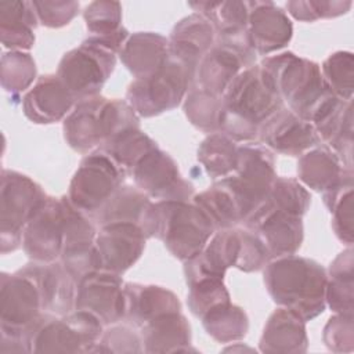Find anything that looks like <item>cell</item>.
I'll list each match as a JSON object with an SVG mask.
<instances>
[{"instance_id":"obj_3","label":"cell","mask_w":354,"mask_h":354,"mask_svg":"<svg viewBox=\"0 0 354 354\" xmlns=\"http://www.w3.org/2000/svg\"><path fill=\"white\" fill-rule=\"evenodd\" d=\"M259 65L283 104L310 123L322 102L333 94L322 77L321 66L292 51L268 55Z\"/></svg>"},{"instance_id":"obj_43","label":"cell","mask_w":354,"mask_h":354,"mask_svg":"<svg viewBox=\"0 0 354 354\" xmlns=\"http://www.w3.org/2000/svg\"><path fill=\"white\" fill-rule=\"evenodd\" d=\"M321 73L335 95L346 101L353 100L354 55L351 51H336L330 54L322 62Z\"/></svg>"},{"instance_id":"obj_28","label":"cell","mask_w":354,"mask_h":354,"mask_svg":"<svg viewBox=\"0 0 354 354\" xmlns=\"http://www.w3.org/2000/svg\"><path fill=\"white\" fill-rule=\"evenodd\" d=\"M153 202L137 187L123 184L118 191L90 217L98 227L112 223H133L142 228L148 238Z\"/></svg>"},{"instance_id":"obj_25","label":"cell","mask_w":354,"mask_h":354,"mask_svg":"<svg viewBox=\"0 0 354 354\" xmlns=\"http://www.w3.org/2000/svg\"><path fill=\"white\" fill-rule=\"evenodd\" d=\"M217 40L212 22L199 12H192L180 19L169 36V54L191 69L214 46Z\"/></svg>"},{"instance_id":"obj_30","label":"cell","mask_w":354,"mask_h":354,"mask_svg":"<svg viewBox=\"0 0 354 354\" xmlns=\"http://www.w3.org/2000/svg\"><path fill=\"white\" fill-rule=\"evenodd\" d=\"M354 174L328 145H315L300 155L297 160V177L308 188L324 194L346 177Z\"/></svg>"},{"instance_id":"obj_14","label":"cell","mask_w":354,"mask_h":354,"mask_svg":"<svg viewBox=\"0 0 354 354\" xmlns=\"http://www.w3.org/2000/svg\"><path fill=\"white\" fill-rule=\"evenodd\" d=\"M124 282L122 275L94 270L77 281L75 310L95 315L104 326L124 318Z\"/></svg>"},{"instance_id":"obj_9","label":"cell","mask_w":354,"mask_h":354,"mask_svg":"<svg viewBox=\"0 0 354 354\" xmlns=\"http://www.w3.org/2000/svg\"><path fill=\"white\" fill-rule=\"evenodd\" d=\"M116 65V53L88 36L80 46L65 53L57 76L76 102L100 95Z\"/></svg>"},{"instance_id":"obj_6","label":"cell","mask_w":354,"mask_h":354,"mask_svg":"<svg viewBox=\"0 0 354 354\" xmlns=\"http://www.w3.org/2000/svg\"><path fill=\"white\" fill-rule=\"evenodd\" d=\"M35 281L15 271L0 277V353H32L30 332L43 314Z\"/></svg>"},{"instance_id":"obj_39","label":"cell","mask_w":354,"mask_h":354,"mask_svg":"<svg viewBox=\"0 0 354 354\" xmlns=\"http://www.w3.org/2000/svg\"><path fill=\"white\" fill-rule=\"evenodd\" d=\"M354 174L346 177L332 189L322 194V201L332 214V228L337 239L347 246L353 245L354 227H353V188Z\"/></svg>"},{"instance_id":"obj_18","label":"cell","mask_w":354,"mask_h":354,"mask_svg":"<svg viewBox=\"0 0 354 354\" xmlns=\"http://www.w3.org/2000/svg\"><path fill=\"white\" fill-rule=\"evenodd\" d=\"M256 57L257 54L249 47L216 40L196 65L192 86L221 97L241 71L256 64Z\"/></svg>"},{"instance_id":"obj_21","label":"cell","mask_w":354,"mask_h":354,"mask_svg":"<svg viewBox=\"0 0 354 354\" xmlns=\"http://www.w3.org/2000/svg\"><path fill=\"white\" fill-rule=\"evenodd\" d=\"M321 141L353 169V101L330 94L311 119Z\"/></svg>"},{"instance_id":"obj_10","label":"cell","mask_w":354,"mask_h":354,"mask_svg":"<svg viewBox=\"0 0 354 354\" xmlns=\"http://www.w3.org/2000/svg\"><path fill=\"white\" fill-rule=\"evenodd\" d=\"M48 195L26 174L3 169L0 188L1 254L22 246L24 228Z\"/></svg>"},{"instance_id":"obj_29","label":"cell","mask_w":354,"mask_h":354,"mask_svg":"<svg viewBox=\"0 0 354 354\" xmlns=\"http://www.w3.org/2000/svg\"><path fill=\"white\" fill-rule=\"evenodd\" d=\"M188 6L212 22L218 41L250 46L248 37L250 1H189Z\"/></svg>"},{"instance_id":"obj_27","label":"cell","mask_w":354,"mask_h":354,"mask_svg":"<svg viewBox=\"0 0 354 354\" xmlns=\"http://www.w3.org/2000/svg\"><path fill=\"white\" fill-rule=\"evenodd\" d=\"M232 174L259 205L277 178L274 152L259 141L238 145V163Z\"/></svg>"},{"instance_id":"obj_22","label":"cell","mask_w":354,"mask_h":354,"mask_svg":"<svg viewBox=\"0 0 354 354\" xmlns=\"http://www.w3.org/2000/svg\"><path fill=\"white\" fill-rule=\"evenodd\" d=\"M19 271L35 281L44 313L66 315L75 310L77 281L59 260L51 263L30 261Z\"/></svg>"},{"instance_id":"obj_33","label":"cell","mask_w":354,"mask_h":354,"mask_svg":"<svg viewBox=\"0 0 354 354\" xmlns=\"http://www.w3.org/2000/svg\"><path fill=\"white\" fill-rule=\"evenodd\" d=\"M140 330L144 353L189 351L191 325L181 311L160 315Z\"/></svg>"},{"instance_id":"obj_46","label":"cell","mask_w":354,"mask_h":354,"mask_svg":"<svg viewBox=\"0 0 354 354\" xmlns=\"http://www.w3.org/2000/svg\"><path fill=\"white\" fill-rule=\"evenodd\" d=\"M286 14L297 21L314 22L325 18H336L347 14L353 1L350 0H290L285 4Z\"/></svg>"},{"instance_id":"obj_34","label":"cell","mask_w":354,"mask_h":354,"mask_svg":"<svg viewBox=\"0 0 354 354\" xmlns=\"http://www.w3.org/2000/svg\"><path fill=\"white\" fill-rule=\"evenodd\" d=\"M39 19L32 1H0V37L10 51H28L35 44V29Z\"/></svg>"},{"instance_id":"obj_32","label":"cell","mask_w":354,"mask_h":354,"mask_svg":"<svg viewBox=\"0 0 354 354\" xmlns=\"http://www.w3.org/2000/svg\"><path fill=\"white\" fill-rule=\"evenodd\" d=\"M126 69L136 77H147L169 59V39L156 32H136L119 51Z\"/></svg>"},{"instance_id":"obj_42","label":"cell","mask_w":354,"mask_h":354,"mask_svg":"<svg viewBox=\"0 0 354 354\" xmlns=\"http://www.w3.org/2000/svg\"><path fill=\"white\" fill-rule=\"evenodd\" d=\"M1 87L17 95L30 87L36 79V64L28 51H8L1 57Z\"/></svg>"},{"instance_id":"obj_13","label":"cell","mask_w":354,"mask_h":354,"mask_svg":"<svg viewBox=\"0 0 354 354\" xmlns=\"http://www.w3.org/2000/svg\"><path fill=\"white\" fill-rule=\"evenodd\" d=\"M192 202L207 214L217 231L243 224L257 207L235 174L216 180L207 189L195 194Z\"/></svg>"},{"instance_id":"obj_23","label":"cell","mask_w":354,"mask_h":354,"mask_svg":"<svg viewBox=\"0 0 354 354\" xmlns=\"http://www.w3.org/2000/svg\"><path fill=\"white\" fill-rule=\"evenodd\" d=\"M292 36L293 25L286 11L272 1H250L248 37L256 54L270 55L279 51Z\"/></svg>"},{"instance_id":"obj_15","label":"cell","mask_w":354,"mask_h":354,"mask_svg":"<svg viewBox=\"0 0 354 354\" xmlns=\"http://www.w3.org/2000/svg\"><path fill=\"white\" fill-rule=\"evenodd\" d=\"M64 241V202L47 196L24 228L22 249L37 263L59 260Z\"/></svg>"},{"instance_id":"obj_47","label":"cell","mask_w":354,"mask_h":354,"mask_svg":"<svg viewBox=\"0 0 354 354\" xmlns=\"http://www.w3.org/2000/svg\"><path fill=\"white\" fill-rule=\"evenodd\" d=\"M93 353H144V346L131 325L113 324L102 332Z\"/></svg>"},{"instance_id":"obj_41","label":"cell","mask_w":354,"mask_h":354,"mask_svg":"<svg viewBox=\"0 0 354 354\" xmlns=\"http://www.w3.org/2000/svg\"><path fill=\"white\" fill-rule=\"evenodd\" d=\"M260 203L303 217L311 205V194L296 178L277 176L270 191Z\"/></svg>"},{"instance_id":"obj_26","label":"cell","mask_w":354,"mask_h":354,"mask_svg":"<svg viewBox=\"0 0 354 354\" xmlns=\"http://www.w3.org/2000/svg\"><path fill=\"white\" fill-rule=\"evenodd\" d=\"M123 289L126 301L123 319L138 329L160 315L181 311L177 295L165 286L126 282Z\"/></svg>"},{"instance_id":"obj_44","label":"cell","mask_w":354,"mask_h":354,"mask_svg":"<svg viewBox=\"0 0 354 354\" xmlns=\"http://www.w3.org/2000/svg\"><path fill=\"white\" fill-rule=\"evenodd\" d=\"M231 301V296L224 285V279L202 278L188 283L187 304L189 311L201 318L210 308Z\"/></svg>"},{"instance_id":"obj_37","label":"cell","mask_w":354,"mask_h":354,"mask_svg":"<svg viewBox=\"0 0 354 354\" xmlns=\"http://www.w3.org/2000/svg\"><path fill=\"white\" fill-rule=\"evenodd\" d=\"M198 162L207 176L218 180L232 174L238 163V145L231 137L221 131L210 133L201 142L196 152Z\"/></svg>"},{"instance_id":"obj_48","label":"cell","mask_w":354,"mask_h":354,"mask_svg":"<svg viewBox=\"0 0 354 354\" xmlns=\"http://www.w3.org/2000/svg\"><path fill=\"white\" fill-rule=\"evenodd\" d=\"M353 313H335L324 328L325 346L335 353H351L354 348Z\"/></svg>"},{"instance_id":"obj_4","label":"cell","mask_w":354,"mask_h":354,"mask_svg":"<svg viewBox=\"0 0 354 354\" xmlns=\"http://www.w3.org/2000/svg\"><path fill=\"white\" fill-rule=\"evenodd\" d=\"M140 127V118L126 100L95 95L76 102L64 119V138L79 153H90L116 133Z\"/></svg>"},{"instance_id":"obj_20","label":"cell","mask_w":354,"mask_h":354,"mask_svg":"<svg viewBox=\"0 0 354 354\" xmlns=\"http://www.w3.org/2000/svg\"><path fill=\"white\" fill-rule=\"evenodd\" d=\"M257 141L277 153L299 156L321 144L314 126L282 106L259 129Z\"/></svg>"},{"instance_id":"obj_1","label":"cell","mask_w":354,"mask_h":354,"mask_svg":"<svg viewBox=\"0 0 354 354\" xmlns=\"http://www.w3.org/2000/svg\"><path fill=\"white\" fill-rule=\"evenodd\" d=\"M282 106V98L254 64L241 71L221 95L220 131L236 142L254 141L261 124Z\"/></svg>"},{"instance_id":"obj_5","label":"cell","mask_w":354,"mask_h":354,"mask_svg":"<svg viewBox=\"0 0 354 354\" xmlns=\"http://www.w3.org/2000/svg\"><path fill=\"white\" fill-rule=\"evenodd\" d=\"M207 214L192 201L153 202L148 238H158L178 260L199 254L216 232Z\"/></svg>"},{"instance_id":"obj_36","label":"cell","mask_w":354,"mask_h":354,"mask_svg":"<svg viewBox=\"0 0 354 354\" xmlns=\"http://www.w3.org/2000/svg\"><path fill=\"white\" fill-rule=\"evenodd\" d=\"M155 148H158L156 141L140 127H129L116 133L98 149L104 151L126 174H130L134 166Z\"/></svg>"},{"instance_id":"obj_16","label":"cell","mask_w":354,"mask_h":354,"mask_svg":"<svg viewBox=\"0 0 354 354\" xmlns=\"http://www.w3.org/2000/svg\"><path fill=\"white\" fill-rule=\"evenodd\" d=\"M243 227L256 232L266 245L271 260L295 254L304 238L303 217L259 203Z\"/></svg>"},{"instance_id":"obj_38","label":"cell","mask_w":354,"mask_h":354,"mask_svg":"<svg viewBox=\"0 0 354 354\" xmlns=\"http://www.w3.org/2000/svg\"><path fill=\"white\" fill-rule=\"evenodd\" d=\"M206 333L220 343L239 342L248 335L249 318L236 304L221 303L201 317Z\"/></svg>"},{"instance_id":"obj_45","label":"cell","mask_w":354,"mask_h":354,"mask_svg":"<svg viewBox=\"0 0 354 354\" xmlns=\"http://www.w3.org/2000/svg\"><path fill=\"white\" fill-rule=\"evenodd\" d=\"M83 18L91 36H109L122 26V4L119 1L98 0L88 3L83 10Z\"/></svg>"},{"instance_id":"obj_11","label":"cell","mask_w":354,"mask_h":354,"mask_svg":"<svg viewBox=\"0 0 354 354\" xmlns=\"http://www.w3.org/2000/svg\"><path fill=\"white\" fill-rule=\"evenodd\" d=\"M126 173L101 149L87 153L68 188L71 205L91 217L123 185Z\"/></svg>"},{"instance_id":"obj_31","label":"cell","mask_w":354,"mask_h":354,"mask_svg":"<svg viewBox=\"0 0 354 354\" xmlns=\"http://www.w3.org/2000/svg\"><path fill=\"white\" fill-rule=\"evenodd\" d=\"M308 347L306 321L289 308L278 307L267 319L259 348L261 353H304Z\"/></svg>"},{"instance_id":"obj_24","label":"cell","mask_w":354,"mask_h":354,"mask_svg":"<svg viewBox=\"0 0 354 354\" xmlns=\"http://www.w3.org/2000/svg\"><path fill=\"white\" fill-rule=\"evenodd\" d=\"M75 105V98L55 73L39 76L22 97L24 115L37 124H50L65 119Z\"/></svg>"},{"instance_id":"obj_49","label":"cell","mask_w":354,"mask_h":354,"mask_svg":"<svg viewBox=\"0 0 354 354\" xmlns=\"http://www.w3.org/2000/svg\"><path fill=\"white\" fill-rule=\"evenodd\" d=\"M271 260L260 236L248 228H241V246L235 268L243 272L260 271Z\"/></svg>"},{"instance_id":"obj_12","label":"cell","mask_w":354,"mask_h":354,"mask_svg":"<svg viewBox=\"0 0 354 354\" xmlns=\"http://www.w3.org/2000/svg\"><path fill=\"white\" fill-rule=\"evenodd\" d=\"M136 187L158 201H192L194 185L185 180L177 162L159 147L148 152L131 170Z\"/></svg>"},{"instance_id":"obj_2","label":"cell","mask_w":354,"mask_h":354,"mask_svg":"<svg viewBox=\"0 0 354 354\" xmlns=\"http://www.w3.org/2000/svg\"><path fill=\"white\" fill-rule=\"evenodd\" d=\"M266 289L279 307L306 322L325 311L326 270L314 259L289 254L270 260L263 268Z\"/></svg>"},{"instance_id":"obj_40","label":"cell","mask_w":354,"mask_h":354,"mask_svg":"<svg viewBox=\"0 0 354 354\" xmlns=\"http://www.w3.org/2000/svg\"><path fill=\"white\" fill-rule=\"evenodd\" d=\"M183 109L189 123L198 130L209 134L220 131L221 97L191 86L184 98Z\"/></svg>"},{"instance_id":"obj_19","label":"cell","mask_w":354,"mask_h":354,"mask_svg":"<svg viewBox=\"0 0 354 354\" xmlns=\"http://www.w3.org/2000/svg\"><path fill=\"white\" fill-rule=\"evenodd\" d=\"M64 202V241L59 261L79 281L86 274L98 270L95 257L97 230L90 217L75 209L62 196Z\"/></svg>"},{"instance_id":"obj_50","label":"cell","mask_w":354,"mask_h":354,"mask_svg":"<svg viewBox=\"0 0 354 354\" xmlns=\"http://www.w3.org/2000/svg\"><path fill=\"white\" fill-rule=\"evenodd\" d=\"M39 24L46 28H62L79 14V1L73 0H41L32 1Z\"/></svg>"},{"instance_id":"obj_7","label":"cell","mask_w":354,"mask_h":354,"mask_svg":"<svg viewBox=\"0 0 354 354\" xmlns=\"http://www.w3.org/2000/svg\"><path fill=\"white\" fill-rule=\"evenodd\" d=\"M195 71L169 54V59L152 75L134 79L126 101L138 116L152 118L173 111L185 98L194 83Z\"/></svg>"},{"instance_id":"obj_35","label":"cell","mask_w":354,"mask_h":354,"mask_svg":"<svg viewBox=\"0 0 354 354\" xmlns=\"http://www.w3.org/2000/svg\"><path fill=\"white\" fill-rule=\"evenodd\" d=\"M354 252L348 246L339 253L326 271L325 301L335 313H353Z\"/></svg>"},{"instance_id":"obj_17","label":"cell","mask_w":354,"mask_h":354,"mask_svg":"<svg viewBox=\"0 0 354 354\" xmlns=\"http://www.w3.org/2000/svg\"><path fill=\"white\" fill-rule=\"evenodd\" d=\"M142 228L133 223H112L100 227L95 236L97 268L118 275L137 263L145 249Z\"/></svg>"},{"instance_id":"obj_8","label":"cell","mask_w":354,"mask_h":354,"mask_svg":"<svg viewBox=\"0 0 354 354\" xmlns=\"http://www.w3.org/2000/svg\"><path fill=\"white\" fill-rule=\"evenodd\" d=\"M102 332L104 324L83 310L43 313L30 332L32 353H93Z\"/></svg>"}]
</instances>
